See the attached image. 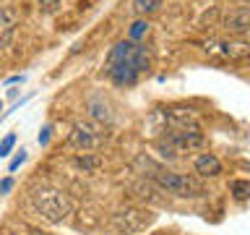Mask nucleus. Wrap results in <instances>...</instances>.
I'll list each match as a JSON object with an SVG mask.
<instances>
[{"label": "nucleus", "mask_w": 250, "mask_h": 235, "mask_svg": "<svg viewBox=\"0 0 250 235\" xmlns=\"http://www.w3.org/2000/svg\"><path fill=\"white\" fill-rule=\"evenodd\" d=\"M148 68V52L138 42H117L107 55L104 73L115 86H133L138 81L141 70Z\"/></svg>", "instance_id": "f257e3e1"}, {"label": "nucleus", "mask_w": 250, "mask_h": 235, "mask_svg": "<svg viewBox=\"0 0 250 235\" xmlns=\"http://www.w3.org/2000/svg\"><path fill=\"white\" fill-rule=\"evenodd\" d=\"M31 207L52 225H60L62 219H68L73 214V201H70V196H65L62 191H55V188H37V191L31 193Z\"/></svg>", "instance_id": "f03ea898"}, {"label": "nucleus", "mask_w": 250, "mask_h": 235, "mask_svg": "<svg viewBox=\"0 0 250 235\" xmlns=\"http://www.w3.org/2000/svg\"><path fill=\"white\" fill-rule=\"evenodd\" d=\"M151 180L162 191H167L180 199H203L208 191L201 180H195L193 175H183V172H167V170H154Z\"/></svg>", "instance_id": "7ed1b4c3"}, {"label": "nucleus", "mask_w": 250, "mask_h": 235, "mask_svg": "<svg viewBox=\"0 0 250 235\" xmlns=\"http://www.w3.org/2000/svg\"><path fill=\"white\" fill-rule=\"evenodd\" d=\"M156 120H162L159 131H201L198 113L193 107H159L154 113Z\"/></svg>", "instance_id": "20e7f679"}, {"label": "nucleus", "mask_w": 250, "mask_h": 235, "mask_svg": "<svg viewBox=\"0 0 250 235\" xmlns=\"http://www.w3.org/2000/svg\"><path fill=\"white\" fill-rule=\"evenodd\" d=\"M70 146L78 149V152H94L107 141V131L104 125L94 123V120H78L70 131Z\"/></svg>", "instance_id": "39448f33"}, {"label": "nucleus", "mask_w": 250, "mask_h": 235, "mask_svg": "<svg viewBox=\"0 0 250 235\" xmlns=\"http://www.w3.org/2000/svg\"><path fill=\"white\" fill-rule=\"evenodd\" d=\"M151 222H154V214L148 209H123L112 214V227L120 235H136L146 230Z\"/></svg>", "instance_id": "423d86ee"}, {"label": "nucleus", "mask_w": 250, "mask_h": 235, "mask_svg": "<svg viewBox=\"0 0 250 235\" xmlns=\"http://www.w3.org/2000/svg\"><path fill=\"white\" fill-rule=\"evenodd\" d=\"M159 141H164L172 149V154L177 157V154L193 152V149H201L206 139H203L201 131H167Z\"/></svg>", "instance_id": "0eeeda50"}, {"label": "nucleus", "mask_w": 250, "mask_h": 235, "mask_svg": "<svg viewBox=\"0 0 250 235\" xmlns=\"http://www.w3.org/2000/svg\"><path fill=\"white\" fill-rule=\"evenodd\" d=\"M19 11H16V5H0V52L5 50L8 45H11V39L16 34V26H19Z\"/></svg>", "instance_id": "6e6552de"}, {"label": "nucleus", "mask_w": 250, "mask_h": 235, "mask_svg": "<svg viewBox=\"0 0 250 235\" xmlns=\"http://www.w3.org/2000/svg\"><path fill=\"white\" fill-rule=\"evenodd\" d=\"M222 26L229 31V34H248L250 29V8L248 5H240V8H232L229 13L224 16V24Z\"/></svg>", "instance_id": "1a4fd4ad"}, {"label": "nucleus", "mask_w": 250, "mask_h": 235, "mask_svg": "<svg viewBox=\"0 0 250 235\" xmlns=\"http://www.w3.org/2000/svg\"><path fill=\"white\" fill-rule=\"evenodd\" d=\"M195 172H198L201 178H216V175H222V162H219L216 154L203 152V154L195 157Z\"/></svg>", "instance_id": "9d476101"}, {"label": "nucleus", "mask_w": 250, "mask_h": 235, "mask_svg": "<svg viewBox=\"0 0 250 235\" xmlns=\"http://www.w3.org/2000/svg\"><path fill=\"white\" fill-rule=\"evenodd\" d=\"M89 115H91V120H94V123H99V125L112 120V113H109L107 102H102V97L89 99Z\"/></svg>", "instance_id": "9b49d317"}, {"label": "nucleus", "mask_w": 250, "mask_h": 235, "mask_svg": "<svg viewBox=\"0 0 250 235\" xmlns=\"http://www.w3.org/2000/svg\"><path fill=\"white\" fill-rule=\"evenodd\" d=\"M73 167H76V170H83V172H94V170L102 167V157L83 152V154L73 157Z\"/></svg>", "instance_id": "f8f14e48"}, {"label": "nucleus", "mask_w": 250, "mask_h": 235, "mask_svg": "<svg viewBox=\"0 0 250 235\" xmlns=\"http://www.w3.org/2000/svg\"><path fill=\"white\" fill-rule=\"evenodd\" d=\"M130 8H133V13H138V16H148V13L159 11L162 0H130Z\"/></svg>", "instance_id": "ddd939ff"}, {"label": "nucleus", "mask_w": 250, "mask_h": 235, "mask_svg": "<svg viewBox=\"0 0 250 235\" xmlns=\"http://www.w3.org/2000/svg\"><path fill=\"white\" fill-rule=\"evenodd\" d=\"M229 191H232V196H234V201H248V196H250V180H245V178H237V180H232L229 183Z\"/></svg>", "instance_id": "4468645a"}, {"label": "nucleus", "mask_w": 250, "mask_h": 235, "mask_svg": "<svg viewBox=\"0 0 250 235\" xmlns=\"http://www.w3.org/2000/svg\"><path fill=\"white\" fill-rule=\"evenodd\" d=\"M146 34H148V24H146V21H133V24H130V29H128L130 42H138V39L146 37Z\"/></svg>", "instance_id": "2eb2a0df"}, {"label": "nucleus", "mask_w": 250, "mask_h": 235, "mask_svg": "<svg viewBox=\"0 0 250 235\" xmlns=\"http://www.w3.org/2000/svg\"><path fill=\"white\" fill-rule=\"evenodd\" d=\"M13 144H16V133H8V136H5L3 141H0V160H3V157H8V154H11Z\"/></svg>", "instance_id": "dca6fc26"}, {"label": "nucleus", "mask_w": 250, "mask_h": 235, "mask_svg": "<svg viewBox=\"0 0 250 235\" xmlns=\"http://www.w3.org/2000/svg\"><path fill=\"white\" fill-rule=\"evenodd\" d=\"M37 3H39V11H42V13H55L60 8L62 0H37Z\"/></svg>", "instance_id": "f3484780"}, {"label": "nucleus", "mask_w": 250, "mask_h": 235, "mask_svg": "<svg viewBox=\"0 0 250 235\" xmlns=\"http://www.w3.org/2000/svg\"><path fill=\"white\" fill-rule=\"evenodd\" d=\"M21 162H26V152H23V149H21V154L13 157V162H11V167H8V172H16V170L21 167Z\"/></svg>", "instance_id": "a211bd4d"}, {"label": "nucleus", "mask_w": 250, "mask_h": 235, "mask_svg": "<svg viewBox=\"0 0 250 235\" xmlns=\"http://www.w3.org/2000/svg\"><path fill=\"white\" fill-rule=\"evenodd\" d=\"M11 188H13V178H3V180H0V196L8 193Z\"/></svg>", "instance_id": "6ab92c4d"}, {"label": "nucleus", "mask_w": 250, "mask_h": 235, "mask_svg": "<svg viewBox=\"0 0 250 235\" xmlns=\"http://www.w3.org/2000/svg\"><path fill=\"white\" fill-rule=\"evenodd\" d=\"M50 131H52L50 125H44V128H42V133H39V144H42V146L47 144V141H50Z\"/></svg>", "instance_id": "aec40b11"}, {"label": "nucleus", "mask_w": 250, "mask_h": 235, "mask_svg": "<svg viewBox=\"0 0 250 235\" xmlns=\"http://www.w3.org/2000/svg\"><path fill=\"white\" fill-rule=\"evenodd\" d=\"M8 235H21V233H8ZM26 235H39V233H34V230H29Z\"/></svg>", "instance_id": "412c9836"}, {"label": "nucleus", "mask_w": 250, "mask_h": 235, "mask_svg": "<svg viewBox=\"0 0 250 235\" xmlns=\"http://www.w3.org/2000/svg\"><path fill=\"white\" fill-rule=\"evenodd\" d=\"M0 110H3V102H0Z\"/></svg>", "instance_id": "4be33fe9"}]
</instances>
